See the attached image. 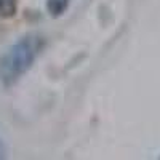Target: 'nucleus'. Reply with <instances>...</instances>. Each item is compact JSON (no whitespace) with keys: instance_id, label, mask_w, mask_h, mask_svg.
<instances>
[{"instance_id":"1","label":"nucleus","mask_w":160,"mask_h":160,"mask_svg":"<svg viewBox=\"0 0 160 160\" xmlns=\"http://www.w3.org/2000/svg\"><path fill=\"white\" fill-rule=\"evenodd\" d=\"M45 45V40L38 34H28L13 43L0 56V82L5 87L16 83L28 72Z\"/></svg>"},{"instance_id":"2","label":"nucleus","mask_w":160,"mask_h":160,"mask_svg":"<svg viewBox=\"0 0 160 160\" xmlns=\"http://www.w3.org/2000/svg\"><path fill=\"white\" fill-rule=\"evenodd\" d=\"M71 0H47V11L53 18H58L64 15L69 8Z\"/></svg>"},{"instance_id":"3","label":"nucleus","mask_w":160,"mask_h":160,"mask_svg":"<svg viewBox=\"0 0 160 160\" xmlns=\"http://www.w3.org/2000/svg\"><path fill=\"white\" fill-rule=\"evenodd\" d=\"M18 11V0H0V16L13 18Z\"/></svg>"},{"instance_id":"4","label":"nucleus","mask_w":160,"mask_h":160,"mask_svg":"<svg viewBox=\"0 0 160 160\" xmlns=\"http://www.w3.org/2000/svg\"><path fill=\"white\" fill-rule=\"evenodd\" d=\"M3 155H5V148H3L2 141H0V157H3Z\"/></svg>"}]
</instances>
